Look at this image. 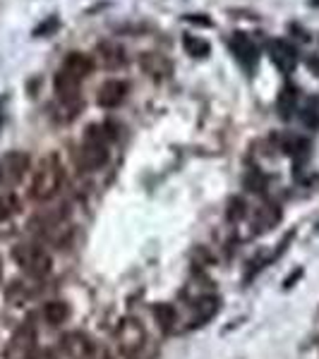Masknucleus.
I'll use <instances>...</instances> for the list:
<instances>
[{
	"label": "nucleus",
	"mask_w": 319,
	"mask_h": 359,
	"mask_svg": "<svg viewBox=\"0 0 319 359\" xmlns=\"http://www.w3.org/2000/svg\"><path fill=\"white\" fill-rule=\"evenodd\" d=\"M63 184V165L58 161V156L48 154L39 161V165L34 168V177H32V187L29 194L37 201H48L58 194Z\"/></svg>",
	"instance_id": "obj_1"
},
{
	"label": "nucleus",
	"mask_w": 319,
	"mask_h": 359,
	"mask_svg": "<svg viewBox=\"0 0 319 359\" xmlns=\"http://www.w3.org/2000/svg\"><path fill=\"white\" fill-rule=\"evenodd\" d=\"M115 340H118L120 352H123L127 359H154V350H147L149 335L135 316H125L123 321L118 323Z\"/></svg>",
	"instance_id": "obj_2"
},
{
	"label": "nucleus",
	"mask_w": 319,
	"mask_h": 359,
	"mask_svg": "<svg viewBox=\"0 0 319 359\" xmlns=\"http://www.w3.org/2000/svg\"><path fill=\"white\" fill-rule=\"evenodd\" d=\"M108 161V137L98 125L86 127L82 149H79V165L82 170H101Z\"/></svg>",
	"instance_id": "obj_3"
},
{
	"label": "nucleus",
	"mask_w": 319,
	"mask_h": 359,
	"mask_svg": "<svg viewBox=\"0 0 319 359\" xmlns=\"http://www.w3.org/2000/svg\"><path fill=\"white\" fill-rule=\"evenodd\" d=\"M13 259L29 278H44L51 271V254L37 242H20L13 249Z\"/></svg>",
	"instance_id": "obj_4"
},
{
	"label": "nucleus",
	"mask_w": 319,
	"mask_h": 359,
	"mask_svg": "<svg viewBox=\"0 0 319 359\" xmlns=\"http://www.w3.org/2000/svg\"><path fill=\"white\" fill-rule=\"evenodd\" d=\"M29 163L32 161H29V154L25 151H8L5 156H0V187H17L29 172Z\"/></svg>",
	"instance_id": "obj_5"
},
{
	"label": "nucleus",
	"mask_w": 319,
	"mask_h": 359,
	"mask_svg": "<svg viewBox=\"0 0 319 359\" xmlns=\"http://www.w3.org/2000/svg\"><path fill=\"white\" fill-rule=\"evenodd\" d=\"M34 352H37V328H34L32 323H22V326L13 333V338H10L5 357L8 359H34Z\"/></svg>",
	"instance_id": "obj_6"
},
{
	"label": "nucleus",
	"mask_w": 319,
	"mask_h": 359,
	"mask_svg": "<svg viewBox=\"0 0 319 359\" xmlns=\"http://www.w3.org/2000/svg\"><path fill=\"white\" fill-rule=\"evenodd\" d=\"M228 46H230V50H233V55L242 62V67H245L247 72H254V67H257V62H259V50H257V46L250 41V36L242 32H235L233 36H230Z\"/></svg>",
	"instance_id": "obj_7"
},
{
	"label": "nucleus",
	"mask_w": 319,
	"mask_h": 359,
	"mask_svg": "<svg viewBox=\"0 0 319 359\" xmlns=\"http://www.w3.org/2000/svg\"><path fill=\"white\" fill-rule=\"evenodd\" d=\"M53 89H56L58 101H60L63 106H67V108L79 106V79H74L72 74L58 69V74L53 79Z\"/></svg>",
	"instance_id": "obj_8"
},
{
	"label": "nucleus",
	"mask_w": 319,
	"mask_h": 359,
	"mask_svg": "<svg viewBox=\"0 0 319 359\" xmlns=\"http://www.w3.org/2000/svg\"><path fill=\"white\" fill-rule=\"evenodd\" d=\"M269 55L283 74H291L298 67V50H295V46L283 41V39H274L269 43Z\"/></svg>",
	"instance_id": "obj_9"
},
{
	"label": "nucleus",
	"mask_w": 319,
	"mask_h": 359,
	"mask_svg": "<svg viewBox=\"0 0 319 359\" xmlns=\"http://www.w3.org/2000/svg\"><path fill=\"white\" fill-rule=\"evenodd\" d=\"M125 96H127V84L123 79H108L98 89L96 101L101 108H118L125 101Z\"/></svg>",
	"instance_id": "obj_10"
},
{
	"label": "nucleus",
	"mask_w": 319,
	"mask_h": 359,
	"mask_svg": "<svg viewBox=\"0 0 319 359\" xmlns=\"http://www.w3.org/2000/svg\"><path fill=\"white\" fill-rule=\"evenodd\" d=\"M60 69H63V72H67V74H72L74 79H79V82H82L86 74H91V69H94V62H91L89 55L74 50V53H70L65 60H63Z\"/></svg>",
	"instance_id": "obj_11"
},
{
	"label": "nucleus",
	"mask_w": 319,
	"mask_h": 359,
	"mask_svg": "<svg viewBox=\"0 0 319 359\" xmlns=\"http://www.w3.org/2000/svg\"><path fill=\"white\" fill-rule=\"evenodd\" d=\"M276 106H278V115L283 120H291L295 111H298V89L293 84H286L281 89V94L276 98Z\"/></svg>",
	"instance_id": "obj_12"
},
{
	"label": "nucleus",
	"mask_w": 319,
	"mask_h": 359,
	"mask_svg": "<svg viewBox=\"0 0 319 359\" xmlns=\"http://www.w3.org/2000/svg\"><path fill=\"white\" fill-rule=\"evenodd\" d=\"M219 311V299L216 297H200L195 299V314H193V328L195 326H202V323H207L209 318Z\"/></svg>",
	"instance_id": "obj_13"
},
{
	"label": "nucleus",
	"mask_w": 319,
	"mask_h": 359,
	"mask_svg": "<svg viewBox=\"0 0 319 359\" xmlns=\"http://www.w3.org/2000/svg\"><path fill=\"white\" fill-rule=\"evenodd\" d=\"M44 318L51 326H63L70 318V306L63 302V299H51V302L44 306Z\"/></svg>",
	"instance_id": "obj_14"
},
{
	"label": "nucleus",
	"mask_w": 319,
	"mask_h": 359,
	"mask_svg": "<svg viewBox=\"0 0 319 359\" xmlns=\"http://www.w3.org/2000/svg\"><path fill=\"white\" fill-rule=\"evenodd\" d=\"M63 347H65V352L70 357H74V359H84L86 355H89V343L82 338L79 333H72V335H65L63 338Z\"/></svg>",
	"instance_id": "obj_15"
},
{
	"label": "nucleus",
	"mask_w": 319,
	"mask_h": 359,
	"mask_svg": "<svg viewBox=\"0 0 319 359\" xmlns=\"http://www.w3.org/2000/svg\"><path fill=\"white\" fill-rule=\"evenodd\" d=\"M98 55H101L103 65L106 67H120L125 62V53L120 46L115 43H101L98 46Z\"/></svg>",
	"instance_id": "obj_16"
},
{
	"label": "nucleus",
	"mask_w": 319,
	"mask_h": 359,
	"mask_svg": "<svg viewBox=\"0 0 319 359\" xmlns=\"http://www.w3.org/2000/svg\"><path fill=\"white\" fill-rule=\"evenodd\" d=\"M183 48L188 50L193 57H207L209 53H211V46H209V41L195 36V34H185V36H183Z\"/></svg>",
	"instance_id": "obj_17"
},
{
	"label": "nucleus",
	"mask_w": 319,
	"mask_h": 359,
	"mask_svg": "<svg viewBox=\"0 0 319 359\" xmlns=\"http://www.w3.org/2000/svg\"><path fill=\"white\" fill-rule=\"evenodd\" d=\"M300 120H303L305 127H310V130H317V127H319V96L310 98V101H307L305 106L300 108Z\"/></svg>",
	"instance_id": "obj_18"
},
{
	"label": "nucleus",
	"mask_w": 319,
	"mask_h": 359,
	"mask_svg": "<svg viewBox=\"0 0 319 359\" xmlns=\"http://www.w3.org/2000/svg\"><path fill=\"white\" fill-rule=\"evenodd\" d=\"M278 218H281V211H278L274 204H266L257 211V221L254 223H257L259 230H269L271 225H276Z\"/></svg>",
	"instance_id": "obj_19"
},
{
	"label": "nucleus",
	"mask_w": 319,
	"mask_h": 359,
	"mask_svg": "<svg viewBox=\"0 0 319 359\" xmlns=\"http://www.w3.org/2000/svg\"><path fill=\"white\" fill-rule=\"evenodd\" d=\"M142 67L152 74H168V69H171V65H168L164 57L156 55V53H144L142 55Z\"/></svg>",
	"instance_id": "obj_20"
},
{
	"label": "nucleus",
	"mask_w": 319,
	"mask_h": 359,
	"mask_svg": "<svg viewBox=\"0 0 319 359\" xmlns=\"http://www.w3.org/2000/svg\"><path fill=\"white\" fill-rule=\"evenodd\" d=\"M154 318L159 321V326L164 331H171L173 328V321H176V309L171 304H156L154 306Z\"/></svg>",
	"instance_id": "obj_21"
},
{
	"label": "nucleus",
	"mask_w": 319,
	"mask_h": 359,
	"mask_svg": "<svg viewBox=\"0 0 319 359\" xmlns=\"http://www.w3.org/2000/svg\"><path fill=\"white\" fill-rule=\"evenodd\" d=\"M17 211V199L10 194H0V223L8 221L10 216Z\"/></svg>",
	"instance_id": "obj_22"
},
{
	"label": "nucleus",
	"mask_w": 319,
	"mask_h": 359,
	"mask_svg": "<svg viewBox=\"0 0 319 359\" xmlns=\"http://www.w3.org/2000/svg\"><path fill=\"white\" fill-rule=\"evenodd\" d=\"M245 182H247V187H250L252 192H262V189H264V175L259 170H250V172H247Z\"/></svg>",
	"instance_id": "obj_23"
},
{
	"label": "nucleus",
	"mask_w": 319,
	"mask_h": 359,
	"mask_svg": "<svg viewBox=\"0 0 319 359\" xmlns=\"http://www.w3.org/2000/svg\"><path fill=\"white\" fill-rule=\"evenodd\" d=\"M58 27H60L58 17H48V20L44 22V25H39L37 29H34V36H46V34H53Z\"/></svg>",
	"instance_id": "obj_24"
},
{
	"label": "nucleus",
	"mask_w": 319,
	"mask_h": 359,
	"mask_svg": "<svg viewBox=\"0 0 319 359\" xmlns=\"http://www.w3.org/2000/svg\"><path fill=\"white\" fill-rule=\"evenodd\" d=\"M245 211V204L240 199H230V208H228V218H237V213Z\"/></svg>",
	"instance_id": "obj_25"
},
{
	"label": "nucleus",
	"mask_w": 319,
	"mask_h": 359,
	"mask_svg": "<svg viewBox=\"0 0 319 359\" xmlns=\"http://www.w3.org/2000/svg\"><path fill=\"white\" fill-rule=\"evenodd\" d=\"M185 22H190V25H200V27H211L214 25L209 17H193V15L185 17Z\"/></svg>",
	"instance_id": "obj_26"
},
{
	"label": "nucleus",
	"mask_w": 319,
	"mask_h": 359,
	"mask_svg": "<svg viewBox=\"0 0 319 359\" xmlns=\"http://www.w3.org/2000/svg\"><path fill=\"white\" fill-rule=\"evenodd\" d=\"M91 359H113V357H111V352L103 350V347H101V350H96L94 355H91Z\"/></svg>",
	"instance_id": "obj_27"
},
{
	"label": "nucleus",
	"mask_w": 319,
	"mask_h": 359,
	"mask_svg": "<svg viewBox=\"0 0 319 359\" xmlns=\"http://www.w3.org/2000/svg\"><path fill=\"white\" fill-rule=\"evenodd\" d=\"M310 5L312 8H319V0H310Z\"/></svg>",
	"instance_id": "obj_28"
}]
</instances>
